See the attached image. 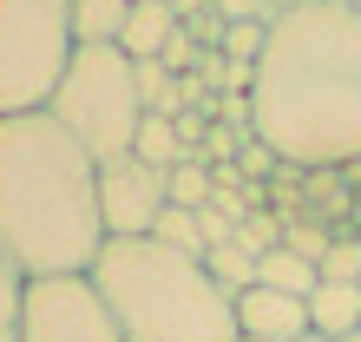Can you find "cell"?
I'll list each match as a JSON object with an SVG mask.
<instances>
[{
    "label": "cell",
    "instance_id": "10",
    "mask_svg": "<svg viewBox=\"0 0 361 342\" xmlns=\"http://www.w3.org/2000/svg\"><path fill=\"white\" fill-rule=\"evenodd\" d=\"M309 329H322V336L361 329V283H315L309 290Z\"/></svg>",
    "mask_w": 361,
    "mask_h": 342
},
{
    "label": "cell",
    "instance_id": "16",
    "mask_svg": "<svg viewBox=\"0 0 361 342\" xmlns=\"http://www.w3.org/2000/svg\"><path fill=\"white\" fill-rule=\"evenodd\" d=\"M20 309H27V270L0 250V342H20Z\"/></svg>",
    "mask_w": 361,
    "mask_h": 342
},
{
    "label": "cell",
    "instance_id": "12",
    "mask_svg": "<svg viewBox=\"0 0 361 342\" xmlns=\"http://www.w3.org/2000/svg\"><path fill=\"white\" fill-rule=\"evenodd\" d=\"M125 13H132V0H73V33L79 47H112Z\"/></svg>",
    "mask_w": 361,
    "mask_h": 342
},
{
    "label": "cell",
    "instance_id": "29",
    "mask_svg": "<svg viewBox=\"0 0 361 342\" xmlns=\"http://www.w3.org/2000/svg\"><path fill=\"white\" fill-rule=\"evenodd\" d=\"M237 342H257V336H237Z\"/></svg>",
    "mask_w": 361,
    "mask_h": 342
},
{
    "label": "cell",
    "instance_id": "9",
    "mask_svg": "<svg viewBox=\"0 0 361 342\" xmlns=\"http://www.w3.org/2000/svg\"><path fill=\"white\" fill-rule=\"evenodd\" d=\"M171 33H178L171 0H132V13H125V27H118V40H112V47H118L125 59H158Z\"/></svg>",
    "mask_w": 361,
    "mask_h": 342
},
{
    "label": "cell",
    "instance_id": "2",
    "mask_svg": "<svg viewBox=\"0 0 361 342\" xmlns=\"http://www.w3.org/2000/svg\"><path fill=\"white\" fill-rule=\"evenodd\" d=\"M112 244L99 211V158L79 145L73 125L39 112L0 119V250L27 276L92 270Z\"/></svg>",
    "mask_w": 361,
    "mask_h": 342
},
{
    "label": "cell",
    "instance_id": "21",
    "mask_svg": "<svg viewBox=\"0 0 361 342\" xmlns=\"http://www.w3.org/2000/svg\"><path fill=\"white\" fill-rule=\"evenodd\" d=\"M197 53H204V47H197V40H190V27H184V20H178V33H171V40H164V53H158V66L184 79L190 66H197Z\"/></svg>",
    "mask_w": 361,
    "mask_h": 342
},
{
    "label": "cell",
    "instance_id": "27",
    "mask_svg": "<svg viewBox=\"0 0 361 342\" xmlns=\"http://www.w3.org/2000/svg\"><path fill=\"white\" fill-rule=\"evenodd\" d=\"M204 7H210V0H171V13H178V20H190V13H204Z\"/></svg>",
    "mask_w": 361,
    "mask_h": 342
},
{
    "label": "cell",
    "instance_id": "6",
    "mask_svg": "<svg viewBox=\"0 0 361 342\" xmlns=\"http://www.w3.org/2000/svg\"><path fill=\"white\" fill-rule=\"evenodd\" d=\"M20 342H125V329L99 296L92 270H73V276H27Z\"/></svg>",
    "mask_w": 361,
    "mask_h": 342
},
{
    "label": "cell",
    "instance_id": "15",
    "mask_svg": "<svg viewBox=\"0 0 361 342\" xmlns=\"http://www.w3.org/2000/svg\"><path fill=\"white\" fill-rule=\"evenodd\" d=\"M204 270L217 276V290H224V296H243L250 283H257V256H250L243 244H217V250H204Z\"/></svg>",
    "mask_w": 361,
    "mask_h": 342
},
{
    "label": "cell",
    "instance_id": "1",
    "mask_svg": "<svg viewBox=\"0 0 361 342\" xmlns=\"http://www.w3.org/2000/svg\"><path fill=\"white\" fill-rule=\"evenodd\" d=\"M257 138L289 165L361 158V13L348 0H309L269 20L257 59Z\"/></svg>",
    "mask_w": 361,
    "mask_h": 342
},
{
    "label": "cell",
    "instance_id": "5",
    "mask_svg": "<svg viewBox=\"0 0 361 342\" xmlns=\"http://www.w3.org/2000/svg\"><path fill=\"white\" fill-rule=\"evenodd\" d=\"M73 53V0H0V119L53 105Z\"/></svg>",
    "mask_w": 361,
    "mask_h": 342
},
{
    "label": "cell",
    "instance_id": "4",
    "mask_svg": "<svg viewBox=\"0 0 361 342\" xmlns=\"http://www.w3.org/2000/svg\"><path fill=\"white\" fill-rule=\"evenodd\" d=\"M53 119L73 125L79 145L105 165V158H125L145 125V99H138V66L125 59L118 47H79L66 79L53 93Z\"/></svg>",
    "mask_w": 361,
    "mask_h": 342
},
{
    "label": "cell",
    "instance_id": "13",
    "mask_svg": "<svg viewBox=\"0 0 361 342\" xmlns=\"http://www.w3.org/2000/svg\"><path fill=\"white\" fill-rule=\"evenodd\" d=\"M210 191H217V178H210V158L204 152H190V158H178L171 171H164V198L184 204V211H204Z\"/></svg>",
    "mask_w": 361,
    "mask_h": 342
},
{
    "label": "cell",
    "instance_id": "26",
    "mask_svg": "<svg viewBox=\"0 0 361 342\" xmlns=\"http://www.w3.org/2000/svg\"><path fill=\"white\" fill-rule=\"evenodd\" d=\"M295 342H361V329H348V336H322V329H309V336H295Z\"/></svg>",
    "mask_w": 361,
    "mask_h": 342
},
{
    "label": "cell",
    "instance_id": "7",
    "mask_svg": "<svg viewBox=\"0 0 361 342\" xmlns=\"http://www.w3.org/2000/svg\"><path fill=\"white\" fill-rule=\"evenodd\" d=\"M164 204H171L164 198V171L145 165L138 152L99 165V211H105V230L112 237H152Z\"/></svg>",
    "mask_w": 361,
    "mask_h": 342
},
{
    "label": "cell",
    "instance_id": "23",
    "mask_svg": "<svg viewBox=\"0 0 361 342\" xmlns=\"http://www.w3.org/2000/svg\"><path fill=\"white\" fill-rule=\"evenodd\" d=\"M184 27H190V40H197V47H224V33H230V20H224L217 7H204V13H190Z\"/></svg>",
    "mask_w": 361,
    "mask_h": 342
},
{
    "label": "cell",
    "instance_id": "18",
    "mask_svg": "<svg viewBox=\"0 0 361 342\" xmlns=\"http://www.w3.org/2000/svg\"><path fill=\"white\" fill-rule=\"evenodd\" d=\"M322 283H361V237L355 230H335V244L322 250Z\"/></svg>",
    "mask_w": 361,
    "mask_h": 342
},
{
    "label": "cell",
    "instance_id": "14",
    "mask_svg": "<svg viewBox=\"0 0 361 342\" xmlns=\"http://www.w3.org/2000/svg\"><path fill=\"white\" fill-rule=\"evenodd\" d=\"M132 152H138L145 165H158V171H171L178 158H190V152H184V138H178V125H171V119H158V112H145L138 138H132Z\"/></svg>",
    "mask_w": 361,
    "mask_h": 342
},
{
    "label": "cell",
    "instance_id": "28",
    "mask_svg": "<svg viewBox=\"0 0 361 342\" xmlns=\"http://www.w3.org/2000/svg\"><path fill=\"white\" fill-rule=\"evenodd\" d=\"M348 7H355V13H361V0H348Z\"/></svg>",
    "mask_w": 361,
    "mask_h": 342
},
{
    "label": "cell",
    "instance_id": "24",
    "mask_svg": "<svg viewBox=\"0 0 361 342\" xmlns=\"http://www.w3.org/2000/svg\"><path fill=\"white\" fill-rule=\"evenodd\" d=\"M243 152V132H230V125H210V138H204V158L210 165H230Z\"/></svg>",
    "mask_w": 361,
    "mask_h": 342
},
{
    "label": "cell",
    "instance_id": "3",
    "mask_svg": "<svg viewBox=\"0 0 361 342\" xmlns=\"http://www.w3.org/2000/svg\"><path fill=\"white\" fill-rule=\"evenodd\" d=\"M125 342H237V296L217 290L204 256L158 237H112L92 264Z\"/></svg>",
    "mask_w": 361,
    "mask_h": 342
},
{
    "label": "cell",
    "instance_id": "17",
    "mask_svg": "<svg viewBox=\"0 0 361 342\" xmlns=\"http://www.w3.org/2000/svg\"><path fill=\"white\" fill-rule=\"evenodd\" d=\"M152 237H158V244H171V250H190V256H204V230H197V211H184V204H164V211H158Z\"/></svg>",
    "mask_w": 361,
    "mask_h": 342
},
{
    "label": "cell",
    "instance_id": "8",
    "mask_svg": "<svg viewBox=\"0 0 361 342\" xmlns=\"http://www.w3.org/2000/svg\"><path fill=\"white\" fill-rule=\"evenodd\" d=\"M237 329L257 336V342H295V336H309V296L250 283V290L237 296Z\"/></svg>",
    "mask_w": 361,
    "mask_h": 342
},
{
    "label": "cell",
    "instance_id": "22",
    "mask_svg": "<svg viewBox=\"0 0 361 342\" xmlns=\"http://www.w3.org/2000/svg\"><path fill=\"white\" fill-rule=\"evenodd\" d=\"M237 171H243V178H276V171H283V158H276V145H269V138H243Z\"/></svg>",
    "mask_w": 361,
    "mask_h": 342
},
{
    "label": "cell",
    "instance_id": "20",
    "mask_svg": "<svg viewBox=\"0 0 361 342\" xmlns=\"http://www.w3.org/2000/svg\"><path fill=\"white\" fill-rule=\"evenodd\" d=\"M224 53H230V59H250V66H257V59L269 53V20H230Z\"/></svg>",
    "mask_w": 361,
    "mask_h": 342
},
{
    "label": "cell",
    "instance_id": "25",
    "mask_svg": "<svg viewBox=\"0 0 361 342\" xmlns=\"http://www.w3.org/2000/svg\"><path fill=\"white\" fill-rule=\"evenodd\" d=\"M224 20H276V0H210Z\"/></svg>",
    "mask_w": 361,
    "mask_h": 342
},
{
    "label": "cell",
    "instance_id": "19",
    "mask_svg": "<svg viewBox=\"0 0 361 342\" xmlns=\"http://www.w3.org/2000/svg\"><path fill=\"white\" fill-rule=\"evenodd\" d=\"M230 244H243L250 256H263V250H276V244H283V211H250V218L237 224V237H230Z\"/></svg>",
    "mask_w": 361,
    "mask_h": 342
},
{
    "label": "cell",
    "instance_id": "11",
    "mask_svg": "<svg viewBox=\"0 0 361 342\" xmlns=\"http://www.w3.org/2000/svg\"><path fill=\"white\" fill-rule=\"evenodd\" d=\"M257 283H269V290H289V296H309L315 283H322V270H315L302 250L276 244V250H263V256H257Z\"/></svg>",
    "mask_w": 361,
    "mask_h": 342
}]
</instances>
